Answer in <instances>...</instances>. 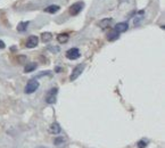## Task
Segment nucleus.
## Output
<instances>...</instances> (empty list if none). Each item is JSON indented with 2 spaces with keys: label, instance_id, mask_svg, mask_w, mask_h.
Segmentation results:
<instances>
[{
  "label": "nucleus",
  "instance_id": "13",
  "mask_svg": "<svg viewBox=\"0 0 165 148\" xmlns=\"http://www.w3.org/2000/svg\"><path fill=\"white\" fill-rule=\"evenodd\" d=\"M28 24H30V22H21V23H18V25H17V31H18V32H25Z\"/></svg>",
  "mask_w": 165,
  "mask_h": 148
},
{
  "label": "nucleus",
  "instance_id": "4",
  "mask_svg": "<svg viewBox=\"0 0 165 148\" xmlns=\"http://www.w3.org/2000/svg\"><path fill=\"white\" fill-rule=\"evenodd\" d=\"M83 7H84V4L82 2V1H79V2H75V4H73L71 7H69V14L72 15V16H75V15H77L83 9Z\"/></svg>",
  "mask_w": 165,
  "mask_h": 148
},
{
  "label": "nucleus",
  "instance_id": "19",
  "mask_svg": "<svg viewBox=\"0 0 165 148\" xmlns=\"http://www.w3.org/2000/svg\"><path fill=\"white\" fill-rule=\"evenodd\" d=\"M50 74H51L50 72H43V73H40V74H39L38 76H36V78H40V76H42V75H50Z\"/></svg>",
  "mask_w": 165,
  "mask_h": 148
},
{
  "label": "nucleus",
  "instance_id": "7",
  "mask_svg": "<svg viewBox=\"0 0 165 148\" xmlns=\"http://www.w3.org/2000/svg\"><path fill=\"white\" fill-rule=\"evenodd\" d=\"M128 28H129L128 22H121V23H117V24L114 26V30L118 33L125 32V31H128Z\"/></svg>",
  "mask_w": 165,
  "mask_h": 148
},
{
  "label": "nucleus",
  "instance_id": "3",
  "mask_svg": "<svg viewBox=\"0 0 165 148\" xmlns=\"http://www.w3.org/2000/svg\"><path fill=\"white\" fill-rule=\"evenodd\" d=\"M58 92V88H51L48 90L47 95H46V103L48 104H55L56 103V96Z\"/></svg>",
  "mask_w": 165,
  "mask_h": 148
},
{
  "label": "nucleus",
  "instance_id": "15",
  "mask_svg": "<svg viewBox=\"0 0 165 148\" xmlns=\"http://www.w3.org/2000/svg\"><path fill=\"white\" fill-rule=\"evenodd\" d=\"M36 66H38V65H36V63H28V65H26V66H25V68H24V72L25 73H30V72H33V71H34V70H36Z\"/></svg>",
  "mask_w": 165,
  "mask_h": 148
},
{
  "label": "nucleus",
  "instance_id": "1",
  "mask_svg": "<svg viewBox=\"0 0 165 148\" xmlns=\"http://www.w3.org/2000/svg\"><path fill=\"white\" fill-rule=\"evenodd\" d=\"M39 88V82L36 79H31V80L28 81L26 85H25V89H24V92L25 93H33L34 91H36Z\"/></svg>",
  "mask_w": 165,
  "mask_h": 148
},
{
  "label": "nucleus",
  "instance_id": "6",
  "mask_svg": "<svg viewBox=\"0 0 165 148\" xmlns=\"http://www.w3.org/2000/svg\"><path fill=\"white\" fill-rule=\"evenodd\" d=\"M39 44V39L36 36H30L26 40V47L28 48H34Z\"/></svg>",
  "mask_w": 165,
  "mask_h": 148
},
{
  "label": "nucleus",
  "instance_id": "9",
  "mask_svg": "<svg viewBox=\"0 0 165 148\" xmlns=\"http://www.w3.org/2000/svg\"><path fill=\"white\" fill-rule=\"evenodd\" d=\"M59 9H61L59 6H57V5H50V6L44 8V12L49 13V14H55V13H57Z\"/></svg>",
  "mask_w": 165,
  "mask_h": 148
},
{
  "label": "nucleus",
  "instance_id": "10",
  "mask_svg": "<svg viewBox=\"0 0 165 148\" xmlns=\"http://www.w3.org/2000/svg\"><path fill=\"white\" fill-rule=\"evenodd\" d=\"M69 39V36L67 33H61V34H58L57 36V41L59 42V44H66Z\"/></svg>",
  "mask_w": 165,
  "mask_h": 148
},
{
  "label": "nucleus",
  "instance_id": "5",
  "mask_svg": "<svg viewBox=\"0 0 165 148\" xmlns=\"http://www.w3.org/2000/svg\"><path fill=\"white\" fill-rule=\"evenodd\" d=\"M80 56H81L80 50H79L77 48H71L66 51V57L71 60L77 59V58H80Z\"/></svg>",
  "mask_w": 165,
  "mask_h": 148
},
{
  "label": "nucleus",
  "instance_id": "16",
  "mask_svg": "<svg viewBox=\"0 0 165 148\" xmlns=\"http://www.w3.org/2000/svg\"><path fill=\"white\" fill-rule=\"evenodd\" d=\"M147 144H148V140L141 139L137 142V146H138V148H146L147 147Z\"/></svg>",
  "mask_w": 165,
  "mask_h": 148
},
{
  "label": "nucleus",
  "instance_id": "17",
  "mask_svg": "<svg viewBox=\"0 0 165 148\" xmlns=\"http://www.w3.org/2000/svg\"><path fill=\"white\" fill-rule=\"evenodd\" d=\"M64 141H65L64 137H57V138H55V140H54V144L57 145V146H59V145H62Z\"/></svg>",
  "mask_w": 165,
  "mask_h": 148
},
{
  "label": "nucleus",
  "instance_id": "12",
  "mask_svg": "<svg viewBox=\"0 0 165 148\" xmlns=\"http://www.w3.org/2000/svg\"><path fill=\"white\" fill-rule=\"evenodd\" d=\"M111 22H112V18H104V20H101L100 22H99V26H100L103 30H105V28H107L111 25Z\"/></svg>",
  "mask_w": 165,
  "mask_h": 148
},
{
  "label": "nucleus",
  "instance_id": "14",
  "mask_svg": "<svg viewBox=\"0 0 165 148\" xmlns=\"http://www.w3.org/2000/svg\"><path fill=\"white\" fill-rule=\"evenodd\" d=\"M51 39H52V34L50 32H43L42 34H41V40L43 41L44 44L51 41Z\"/></svg>",
  "mask_w": 165,
  "mask_h": 148
},
{
  "label": "nucleus",
  "instance_id": "11",
  "mask_svg": "<svg viewBox=\"0 0 165 148\" xmlns=\"http://www.w3.org/2000/svg\"><path fill=\"white\" fill-rule=\"evenodd\" d=\"M118 38H120V33L116 32L115 30L111 31V32L107 34V39H108V41H115V40H117Z\"/></svg>",
  "mask_w": 165,
  "mask_h": 148
},
{
  "label": "nucleus",
  "instance_id": "2",
  "mask_svg": "<svg viewBox=\"0 0 165 148\" xmlns=\"http://www.w3.org/2000/svg\"><path fill=\"white\" fill-rule=\"evenodd\" d=\"M85 67V64H79L77 65L75 67L73 68V72L72 74H71V76H69V80L71 81H75L79 78V76L82 74V72H83V70H84Z\"/></svg>",
  "mask_w": 165,
  "mask_h": 148
},
{
  "label": "nucleus",
  "instance_id": "20",
  "mask_svg": "<svg viewBox=\"0 0 165 148\" xmlns=\"http://www.w3.org/2000/svg\"><path fill=\"white\" fill-rule=\"evenodd\" d=\"M5 47H6V44H5V42H4V41L0 40V49H4Z\"/></svg>",
  "mask_w": 165,
  "mask_h": 148
},
{
  "label": "nucleus",
  "instance_id": "8",
  "mask_svg": "<svg viewBox=\"0 0 165 148\" xmlns=\"http://www.w3.org/2000/svg\"><path fill=\"white\" fill-rule=\"evenodd\" d=\"M49 131H50V133H52V135H58V133L62 132L61 125L57 123V122H54V123L51 124L50 129H49Z\"/></svg>",
  "mask_w": 165,
  "mask_h": 148
},
{
  "label": "nucleus",
  "instance_id": "18",
  "mask_svg": "<svg viewBox=\"0 0 165 148\" xmlns=\"http://www.w3.org/2000/svg\"><path fill=\"white\" fill-rule=\"evenodd\" d=\"M48 49L52 52H58V51H59V48H58V47H49Z\"/></svg>",
  "mask_w": 165,
  "mask_h": 148
}]
</instances>
